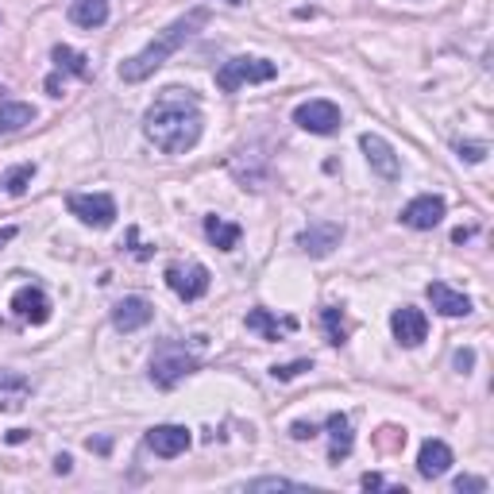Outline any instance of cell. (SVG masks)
Listing matches in <instances>:
<instances>
[{"mask_svg":"<svg viewBox=\"0 0 494 494\" xmlns=\"http://www.w3.org/2000/svg\"><path fill=\"white\" fill-rule=\"evenodd\" d=\"M12 313L28 325H46L51 321V298L39 286H20L12 293Z\"/></svg>","mask_w":494,"mask_h":494,"instance_id":"cell-12","label":"cell"},{"mask_svg":"<svg viewBox=\"0 0 494 494\" xmlns=\"http://www.w3.org/2000/svg\"><path fill=\"white\" fill-rule=\"evenodd\" d=\"M391 333L402 348H417L421 340L429 336V317L421 313L417 305H402V309H394V317H391Z\"/></svg>","mask_w":494,"mask_h":494,"instance_id":"cell-11","label":"cell"},{"mask_svg":"<svg viewBox=\"0 0 494 494\" xmlns=\"http://www.w3.org/2000/svg\"><path fill=\"white\" fill-rule=\"evenodd\" d=\"M0 20H4V16H0Z\"/></svg>","mask_w":494,"mask_h":494,"instance_id":"cell-38","label":"cell"},{"mask_svg":"<svg viewBox=\"0 0 494 494\" xmlns=\"http://www.w3.org/2000/svg\"><path fill=\"white\" fill-rule=\"evenodd\" d=\"M456 494H483L487 490V479H475V475H460L456 479Z\"/></svg>","mask_w":494,"mask_h":494,"instance_id":"cell-28","label":"cell"},{"mask_svg":"<svg viewBox=\"0 0 494 494\" xmlns=\"http://www.w3.org/2000/svg\"><path fill=\"white\" fill-rule=\"evenodd\" d=\"M31 178H35V162H20V167H12V170H8L4 190H8L12 197H20V193H28Z\"/></svg>","mask_w":494,"mask_h":494,"instance_id":"cell-24","label":"cell"},{"mask_svg":"<svg viewBox=\"0 0 494 494\" xmlns=\"http://www.w3.org/2000/svg\"><path fill=\"white\" fill-rule=\"evenodd\" d=\"M475 363V351H456V367H460L464 375H467V367Z\"/></svg>","mask_w":494,"mask_h":494,"instance_id":"cell-31","label":"cell"},{"mask_svg":"<svg viewBox=\"0 0 494 494\" xmlns=\"http://www.w3.org/2000/svg\"><path fill=\"white\" fill-rule=\"evenodd\" d=\"M66 209L89 228H112L116 225V202L112 193H70Z\"/></svg>","mask_w":494,"mask_h":494,"instance_id":"cell-5","label":"cell"},{"mask_svg":"<svg viewBox=\"0 0 494 494\" xmlns=\"http://www.w3.org/2000/svg\"><path fill=\"white\" fill-rule=\"evenodd\" d=\"M293 124L301 128V132H313V136H333L340 132V109L333 101H305L293 109Z\"/></svg>","mask_w":494,"mask_h":494,"instance_id":"cell-6","label":"cell"},{"mask_svg":"<svg viewBox=\"0 0 494 494\" xmlns=\"http://www.w3.org/2000/svg\"><path fill=\"white\" fill-rule=\"evenodd\" d=\"M12 236H16V228H4V232H0V243H8Z\"/></svg>","mask_w":494,"mask_h":494,"instance_id":"cell-36","label":"cell"},{"mask_svg":"<svg viewBox=\"0 0 494 494\" xmlns=\"http://www.w3.org/2000/svg\"><path fill=\"white\" fill-rule=\"evenodd\" d=\"M429 301H432V309H437L440 317H467L472 313V298L460 290H452L449 282H429Z\"/></svg>","mask_w":494,"mask_h":494,"instance_id":"cell-15","label":"cell"},{"mask_svg":"<svg viewBox=\"0 0 494 494\" xmlns=\"http://www.w3.org/2000/svg\"><path fill=\"white\" fill-rule=\"evenodd\" d=\"M205 23H209V12H205V8H193V12H185V16H178V20L170 23V28H162V31H159L155 39H151L139 54L124 58V62H120V81H124V86L147 81L159 66H167V58H170V54H178L182 46L205 28Z\"/></svg>","mask_w":494,"mask_h":494,"instance_id":"cell-2","label":"cell"},{"mask_svg":"<svg viewBox=\"0 0 494 494\" xmlns=\"http://www.w3.org/2000/svg\"><path fill=\"white\" fill-rule=\"evenodd\" d=\"M35 120V109L23 101H4L0 104V136H12L20 132V128H28Z\"/></svg>","mask_w":494,"mask_h":494,"instance_id":"cell-22","label":"cell"},{"mask_svg":"<svg viewBox=\"0 0 494 494\" xmlns=\"http://www.w3.org/2000/svg\"><path fill=\"white\" fill-rule=\"evenodd\" d=\"M293 325L298 321H278V317H270L267 309H251L247 313V328H251V333H259L263 340H282V333H293Z\"/></svg>","mask_w":494,"mask_h":494,"instance_id":"cell-21","label":"cell"},{"mask_svg":"<svg viewBox=\"0 0 494 494\" xmlns=\"http://www.w3.org/2000/svg\"><path fill=\"white\" fill-rule=\"evenodd\" d=\"M70 467H74V460H70V456H58V460H54V472L58 475H70Z\"/></svg>","mask_w":494,"mask_h":494,"instance_id":"cell-34","label":"cell"},{"mask_svg":"<svg viewBox=\"0 0 494 494\" xmlns=\"http://www.w3.org/2000/svg\"><path fill=\"white\" fill-rule=\"evenodd\" d=\"M70 20L78 28H101L109 23V0H70Z\"/></svg>","mask_w":494,"mask_h":494,"instance_id":"cell-20","label":"cell"},{"mask_svg":"<svg viewBox=\"0 0 494 494\" xmlns=\"http://www.w3.org/2000/svg\"><path fill=\"white\" fill-rule=\"evenodd\" d=\"M313 363L309 359H293V363H282V367H275L270 375H275V379H282V383H290V379H298L301 371H309Z\"/></svg>","mask_w":494,"mask_h":494,"instance_id":"cell-27","label":"cell"},{"mask_svg":"<svg viewBox=\"0 0 494 494\" xmlns=\"http://www.w3.org/2000/svg\"><path fill=\"white\" fill-rule=\"evenodd\" d=\"M467 236H472V228H456V232H452V240H456V243H464Z\"/></svg>","mask_w":494,"mask_h":494,"instance_id":"cell-35","label":"cell"},{"mask_svg":"<svg viewBox=\"0 0 494 494\" xmlns=\"http://www.w3.org/2000/svg\"><path fill=\"white\" fill-rule=\"evenodd\" d=\"M359 147H363V155H367V167L379 174V178H386V182H398L402 178V159L394 155V147L386 144L383 136H359Z\"/></svg>","mask_w":494,"mask_h":494,"instance_id":"cell-9","label":"cell"},{"mask_svg":"<svg viewBox=\"0 0 494 494\" xmlns=\"http://www.w3.org/2000/svg\"><path fill=\"white\" fill-rule=\"evenodd\" d=\"M328 437H333V444H328V460L340 464L351 456V444H356V437H351V421L348 414H328Z\"/></svg>","mask_w":494,"mask_h":494,"instance_id":"cell-18","label":"cell"},{"mask_svg":"<svg viewBox=\"0 0 494 494\" xmlns=\"http://www.w3.org/2000/svg\"><path fill=\"white\" fill-rule=\"evenodd\" d=\"M340 240H344V225H336V220H313L309 228H301L298 232V247L309 259H325V255H333Z\"/></svg>","mask_w":494,"mask_h":494,"instance_id":"cell-7","label":"cell"},{"mask_svg":"<svg viewBox=\"0 0 494 494\" xmlns=\"http://www.w3.org/2000/svg\"><path fill=\"white\" fill-rule=\"evenodd\" d=\"M28 398H31V379H28V375L0 367V409H4V414H16V409H23Z\"/></svg>","mask_w":494,"mask_h":494,"instance_id":"cell-16","label":"cell"},{"mask_svg":"<svg viewBox=\"0 0 494 494\" xmlns=\"http://www.w3.org/2000/svg\"><path fill=\"white\" fill-rule=\"evenodd\" d=\"M151 317H155V305H151L147 298H139V293L120 298L112 305V325L120 328V333H139L144 325H151Z\"/></svg>","mask_w":494,"mask_h":494,"instance_id":"cell-13","label":"cell"},{"mask_svg":"<svg viewBox=\"0 0 494 494\" xmlns=\"http://www.w3.org/2000/svg\"><path fill=\"white\" fill-rule=\"evenodd\" d=\"M444 213H449L444 197H437V193H421V197H414V202L402 209V225H406V228H417V232H429V228L440 225Z\"/></svg>","mask_w":494,"mask_h":494,"instance_id":"cell-10","label":"cell"},{"mask_svg":"<svg viewBox=\"0 0 494 494\" xmlns=\"http://www.w3.org/2000/svg\"><path fill=\"white\" fill-rule=\"evenodd\" d=\"M460 159H467V162H483V159H487V144H460Z\"/></svg>","mask_w":494,"mask_h":494,"instance_id":"cell-30","label":"cell"},{"mask_svg":"<svg viewBox=\"0 0 494 494\" xmlns=\"http://www.w3.org/2000/svg\"><path fill=\"white\" fill-rule=\"evenodd\" d=\"M193 371H197V356L182 340H159L155 351H151V383L162 386V391L178 386Z\"/></svg>","mask_w":494,"mask_h":494,"instance_id":"cell-3","label":"cell"},{"mask_svg":"<svg viewBox=\"0 0 494 494\" xmlns=\"http://www.w3.org/2000/svg\"><path fill=\"white\" fill-rule=\"evenodd\" d=\"M321 321H325L328 344H344V340H348V325H344V313H340L336 305H328V309H321Z\"/></svg>","mask_w":494,"mask_h":494,"instance_id":"cell-25","label":"cell"},{"mask_svg":"<svg viewBox=\"0 0 494 494\" xmlns=\"http://www.w3.org/2000/svg\"><path fill=\"white\" fill-rule=\"evenodd\" d=\"M290 437H293V440H313V437H317V425H313V421H293V425H290Z\"/></svg>","mask_w":494,"mask_h":494,"instance_id":"cell-29","label":"cell"},{"mask_svg":"<svg viewBox=\"0 0 494 494\" xmlns=\"http://www.w3.org/2000/svg\"><path fill=\"white\" fill-rule=\"evenodd\" d=\"M46 93H51V97H62V78H58V74L46 78Z\"/></svg>","mask_w":494,"mask_h":494,"instance_id":"cell-33","label":"cell"},{"mask_svg":"<svg viewBox=\"0 0 494 494\" xmlns=\"http://www.w3.org/2000/svg\"><path fill=\"white\" fill-rule=\"evenodd\" d=\"M359 483H363V487H367V490H383V487H386V483H383V475H371V472H367V475H363V479H359Z\"/></svg>","mask_w":494,"mask_h":494,"instance_id":"cell-32","label":"cell"},{"mask_svg":"<svg viewBox=\"0 0 494 494\" xmlns=\"http://www.w3.org/2000/svg\"><path fill=\"white\" fill-rule=\"evenodd\" d=\"M190 444H193V437H190V429H185V425H155L147 432V449L155 456H162V460L182 456Z\"/></svg>","mask_w":494,"mask_h":494,"instance_id":"cell-14","label":"cell"},{"mask_svg":"<svg viewBox=\"0 0 494 494\" xmlns=\"http://www.w3.org/2000/svg\"><path fill=\"white\" fill-rule=\"evenodd\" d=\"M247 494H263V490H305V483H293V479H282V475H263V479H251L243 483Z\"/></svg>","mask_w":494,"mask_h":494,"instance_id":"cell-26","label":"cell"},{"mask_svg":"<svg viewBox=\"0 0 494 494\" xmlns=\"http://www.w3.org/2000/svg\"><path fill=\"white\" fill-rule=\"evenodd\" d=\"M225 4H243V0H225Z\"/></svg>","mask_w":494,"mask_h":494,"instance_id":"cell-37","label":"cell"},{"mask_svg":"<svg viewBox=\"0 0 494 494\" xmlns=\"http://www.w3.org/2000/svg\"><path fill=\"white\" fill-rule=\"evenodd\" d=\"M452 467V449L444 440H425L417 452V475L421 479H440Z\"/></svg>","mask_w":494,"mask_h":494,"instance_id":"cell-17","label":"cell"},{"mask_svg":"<svg viewBox=\"0 0 494 494\" xmlns=\"http://www.w3.org/2000/svg\"><path fill=\"white\" fill-rule=\"evenodd\" d=\"M202 128H205L202 109L190 97H182V89H167L144 116L147 144H155L162 155H185V151H193L197 139H202Z\"/></svg>","mask_w":494,"mask_h":494,"instance_id":"cell-1","label":"cell"},{"mask_svg":"<svg viewBox=\"0 0 494 494\" xmlns=\"http://www.w3.org/2000/svg\"><path fill=\"white\" fill-rule=\"evenodd\" d=\"M275 74H278V66L270 62V58L240 54V58H228V62L217 70V89L220 93H236L240 86H259V81H270Z\"/></svg>","mask_w":494,"mask_h":494,"instance_id":"cell-4","label":"cell"},{"mask_svg":"<svg viewBox=\"0 0 494 494\" xmlns=\"http://www.w3.org/2000/svg\"><path fill=\"white\" fill-rule=\"evenodd\" d=\"M167 286L178 293L182 301L205 298V293H209V267H202V263H190V267L170 263V267H167Z\"/></svg>","mask_w":494,"mask_h":494,"instance_id":"cell-8","label":"cell"},{"mask_svg":"<svg viewBox=\"0 0 494 494\" xmlns=\"http://www.w3.org/2000/svg\"><path fill=\"white\" fill-rule=\"evenodd\" d=\"M205 236H209V243L217 247V251H232V247L240 243V236H243V228L240 225H232V220H225V217H205Z\"/></svg>","mask_w":494,"mask_h":494,"instance_id":"cell-19","label":"cell"},{"mask_svg":"<svg viewBox=\"0 0 494 494\" xmlns=\"http://www.w3.org/2000/svg\"><path fill=\"white\" fill-rule=\"evenodd\" d=\"M54 66L58 70H70V74H78V78H89L93 70H89V58L74 51V46H66V43H58L54 46Z\"/></svg>","mask_w":494,"mask_h":494,"instance_id":"cell-23","label":"cell"}]
</instances>
